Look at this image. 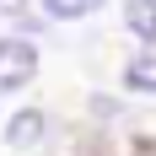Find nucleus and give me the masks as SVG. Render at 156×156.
<instances>
[{
  "instance_id": "nucleus-1",
  "label": "nucleus",
  "mask_w": 156,
  "mask_h": 156,
  "mask_svg": "<svg viewBox=\"0 0 156 156\" xmlns=\"http://www.w3.org/2000/svg\"><path fill=\"white\" fill-rule=\"evenodd\" d=\"M38 76V48L27 38H0V97Z\"/></svg>"
},
{
  "instance_id": "nucleus-2",
  "label": "nucleus",
  "mask_w": 156,
  "mask_h": 156,
  "mask_svg": "<svg viewBox=\"0 0 156 156\" xmlns=\"http://www.w3.org/2000/svg\"><path fill=\"white\" fill-rule=\"evenodd\" d=\"M124 22H129L135 38L156 43V0H129V5H124Z\"/></svg>"
},
{
  "instance_id": "nucleus-3",
  "label": "nucleus",
  "mask_w": 156,
  "mask_h": 156,
  "mask_svg": "<svg viewBox=\"0 0 156 156\" xmlns=\"http://www.w3.org/2000/svg\"><path fill=\"white\" fill-rule=\"evenodd\" d=\"M124 86L129 92H156V54H135L124 65Z\"/></svg>"
},
{
  "instance_id": "nucleus-4",
  "label": "nucleus",
  "mask_w": 156,
  "mask_h": 156,
  "mask_svg": "<svg viewBox=\"0 0 156 156\" xmlns=\"http://www.w3.org/2000/svg\"><path fill=\"white\" fill-rule=\"evenodd\" d=\"M38 135H43V113H16V119H11V129H5V140H11V145H22V151H27Z\"/></svg>"
},
{
  "instance_id": "nucleus-5",
  "label": "nucleus",
  "mask_w": 156,
  "mask_h": 156,
  "mask_svg": "<svg viewBox=\"0 0 156 156\" xmlns=\"http://www.w3.org/2000/svg\"><path fill=\"white\" fill-rule=\"evenodd\" d=\"M102 0H43V11L54 16V22H81V16H92Z\"/></svg>"
},
{
  "instance_id": "nucleus-6",
  "label": "nucleus",
  "mask_w": 156,
  "mask_h": 156,
  "mask_svg": "<svg viewBox=\"0 0 156 156\" xmlns=\"http://www.w3.org/2000/svg\"><path fill=\"white\" fill-rule=\"evenodd\" d=\"M16 5H22V0H0V16H11V11H16Z\"/></svg>"
}]
</instances>
